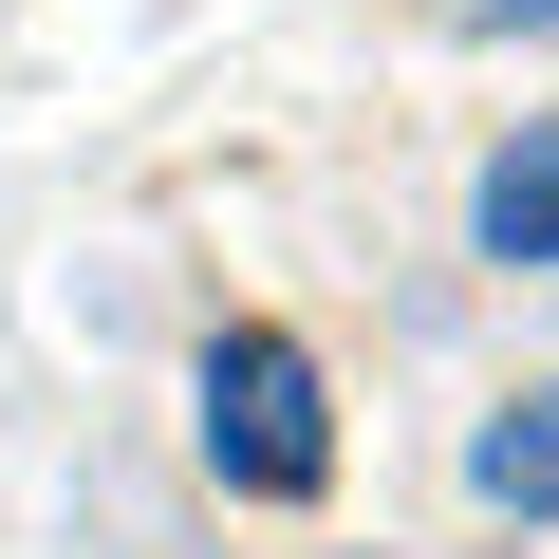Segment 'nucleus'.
<instances>
[{"label": "nucleus", "instance_id": "nucleus-1", "mask_svg": "<svg viewBox=\"0 0 559 559\" xmlns=\"http://www.w3.org/2000/svg\"><path fill=\"white\" fill-rule=\"evenodd\" d=\"M205 466L242 503H318L336 485V411H318V355L299 336H261V318L205 336Z\"/></svg>", "mask_w": 559, "mask_h": 559}, {"label": "nucleus", "instance_id": "nucleus-2", "mask_svg": "<svg viewBox=\"0 0 559 559\" xmlns=\"http://www.w3.org/2000/svg\"><path fill=\"white\" fill-rule=\"evenodd\" d=\"M466 242L522 280V261H559V112H522L503 150H485V187H466Z\"/></svg>", "mask_w": 559, "mask_h": 559}, {"label": "nucleus", "instance_id": "nucleus-3", "mask_svg": "<svg viewBox=\"0 0 559 559\" xmlns=\"http://www.w3.org/2000/svg\"><path fill=\"white\" fill-rule=\"evenodd\" d=\"M466 485H485L503 522H559V373H540V392H503V411L466 429Z\"/></svg>", "mask_w": 559, "mask_h": 559}, {"label": "nucleus", "instance_id": "nucleus-4", "mask_svg": "<svg viewBox=\"0 0 559 559\" xmlns=\"http://www.w3.org/2000/svg\"><path fill=\"white\" fill-rule=\"evenodd\" d=\"M448 38H522V20H559V0H429Z\"/></svg>", "mask_w": 559, "mask_h": 559}]
</instances>
